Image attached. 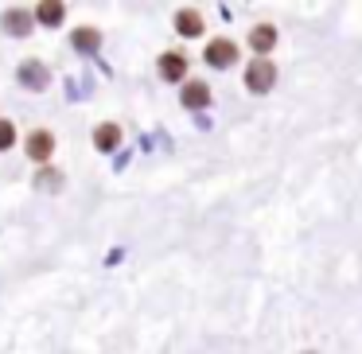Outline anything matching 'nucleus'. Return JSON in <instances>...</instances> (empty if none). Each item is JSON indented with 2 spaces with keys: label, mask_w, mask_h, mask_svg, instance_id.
<instances>
[{
  "label": "nucleus",
  "mask_w": 362,
  "mask_h": 354,
  "mask_svg": "<svg viewBox=\"0 0 362 354\" xmlns=\"http://www.w3.org/2000/svg\"><path fill=\"white\" fill-rule=\"evenodd\" d=\"M238 59V47L230 40H214L211 47H206V63L211 66H230Z\"/></svg>",
  "instance_id": "6"
},
{
  "label": "nucleus",
  "mask_w": 362,
  "mask_h": 354,
  "mask_svg": "<svg viewBox=\"0 0 362 354\" xmlns=\"http://www.w3.org/2000/svg\"><path fill=\"white\" fill-rule=\"evenodd\" d=\"M63 16H66V8H63V4H55V0H47V4H40V8H35V20H40V24H47V28H55Z\"/></svg>",
  "instance_id": "11"
},
{
  "label": "nucleus",
  "mask_w": 362,
  "mask_h": 354,
  "mask_svg": "<svg viewBox=\"0 0 362 354\" xmlns=\"http://www.w3.org/2000/svg\"><path fill=\"white\" fill-rule=\"evenodd\" d=\"M117 141H121V129L117 125H98L94 129V144L102 152H113V148H117Z\"/></svg>",
  "instance_id": "10"
},
{
  "label": "nucleus",
  "mask_w": 362,
  "mask_h": 354,
  "mask_svg": "<svg viewBox=\"0 0 362 354\" xmlns=\"http://www.w3.org/2000/svg\"><path fill=\"white\" fill-rule=\"evenodd\" d=\"M175 32H180V35H199V32H203V16L191 12V8H183L180 16H175Z\"/></svg>",
  "instance_id": "9"
},
{
  "label": "nucleus",
  "mask_w": 362,
  "mask_h": 354,
  "mask_svg": "<svg viewBox=\"0 0 362 354\" xmlns=\"http://www.w3.org/2000/svg\"><path fill=\"white\" fill-rule=\"evenodd\" d=\"M51 152H55V136H51L47 129H35V133L28 136V156L40 160V164H43V160H47Z\"/></svg>",
  "instance_id": "3"
},
{
  "label": "nucleus",
  "mask_w": 362,
  "mask_h": 354,
  "mask_svg": "<svg viewBox=\"0 0 362 354\" xmlns=\"http://www.w3.org/2000/svg\"><path fill=\"white\" fill-rule=\"evenodd\" d=\"M32 24H35V12H28V8H8L4 12V32L8 35H28Z\"/></svg>",
  "instance_id": "2"
},
{
  "label": "nucleus",
  "mask_w": 362,
  "mask_h": 354,
  "mask_svg": "<svg viewBox=\"0 0 362 354\" xmlns=\"http://www.w3.org/2000/svg\"><path fill=\"white\" fill-rule=\"evenodd\" d=\"M276 78V66L269 63V59H257V63H250V71H245V86L253 90V94H265L269 86H273Z\"/></svg>",
  "instance_id": "1"
},
{
  "label": "nucleus",
  "mask_w": 362,
  "mask_h": 354,
  "mask_svg": "<svg viewBox=\"0 0 362 354\" xmlns=\"http://www.w3.org/2000/svg\"><path fill=\"white\" fill-rule=\"evenodd\" d=\"M180 98H183V105H187V110H203V105L211 102V90H206V82H187Z\"/></svg>",
  "instance_id": "7"
},
{
  "label": "nucleus",
  "mask_w": 362,
  "mask_h": 354,
  "mask_svg": "<svg viewBox=\"0 0 362 354\" xmlns=\"http://www.w3.org/2000/svg\"><path fill=\"white\" fill-rule=\"evenodd\" d=\"M20 82H24L28 90H43V86H47V66L35 63V59L20 63Z\"/></svg>",
  "instance_id": "5"
},
{
  "label": "nucleus",
  "mask_w": 362,
  "mask_h": 354,
  "mask_svg": "<svg viewBox=\"0 0 362 354\" xmlns=\"http://www.w3.org/2000/svg\"><path fill=\"white\" fill-rule=\"evenodd\" d=\"M12 144H16V125L4 117V121H0V152H8Z\"/></svg>",
  "instance_id": "13"
},
{
  "label": "nucleus",
  "mask_w": 362,
  "mask_h": 354,
  "mask_svg": "<svg viewBox=\"0 0 362 354\" xmlns=\"http://www.w3.org/2000/svg\"><path fill=\"white\" fill-rule=\"evenodd\" d=\"M183 74H187V59H183L180 51H168V55H160V78L180 82Z\"/></svg>",
  "instance_id": "4"
},
{
  "label": "nucleus",
  "mask_w": 362,
  "mask_h": 354,
  "mask_svg": "<svg viewBox=\"0 0 362 354\" xmlns=\"http://www.w3.org/2000/svg\"><path fill=\"white\" fill-rule=\"evenodd\" d=\"M273 43H276V28H269V24H257V28L250 32V47L257 51V55H265V51L273 47Z\"/></svg>",
  "instance_id": "8"
},
{
  "label": "nucleus",
  "mask_w": 362,
  "mask_h": 354,
  "mask_svg": "<svg viewBox=\"0 0 362 354\" xmlns=\"http://www.w3.org/2000/svg\"><path fill=\"white\" fill-rule=\"evenodd\" d=\"M71 43L78 51H98V47H102V35H98L94 28H78V32L71 35Z\"/></svg>",
  "instance_id": "12"
}]
</instances>
